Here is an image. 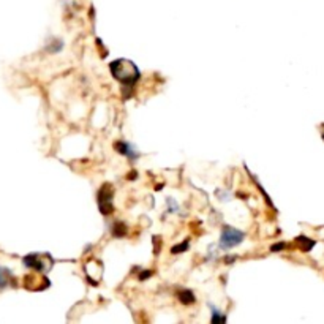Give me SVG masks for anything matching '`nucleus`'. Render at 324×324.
Here are the masks:
<instances>
[{
    "instance_id": "423d86ee",
    "label": "nucleus",
    "mask_w": 324,
    "mask_h": 324,
    "mask_svg": "<svg viewBox=\"0 0 324 324\" xmlns=\"http://www.w3.org/2000/svg\"><path fill=\"white\" fill-rule=\"evenodd\" d=\"M296 244H299L301 250H304V252H310V250L315 247L316 242L312 240V239H309L307 236H299V237L296 239Z\"/></svg>"
},
{
    "instance_id": "9b49d317",
    "label": "nucleus",
    "mask_w": 324,
    "mask_h": 324,
    "mask_svg": "<svg viewBox=\"0 0 324 324\" xmlns=\"http://www.w3.org/2000/svg\"><path fill=\"white\" fill-rule=\"evenodd\" d=\"M322 139H324V133H322Z\"/></svg>"
},
{
    "instance_id": "39448f33",
    "label": "nucleus",
    "mask_w": 324,
    "mask_h": 324,
    "mask_svg": "<svg viewBox=\"0 0 324 324\" xmlns=\"http://www.w3.org/2000/svg\"><path fill=\"white\" fill-rule=\"evenodd\" d=\"M116 151L120 152L122 155L128 157V158H132V160H135L138 157L136 149L133 147L132 144H128V142H122V141L120 142H116Z\"/></svg>"
},
{
    "instance_id": "6e6552de",
    "label": "nucleus",
    "mask_w": 324,
    "mask_h": 324,
    "mask_svg": "<svg viewBox=\"0 0 324 324\" xmlns=\"http://www.w3.org/2000/svg\"><path fill=\"white\" fill-rule=\"evenodd\" d=\"M112 233H114V236H116V237H122V236L125 234V228H123V225L117 221L114 228H112Z\"/></svg>"
},
{
    "instance_id": "9d476101",
    "label": "nucleus",
    "mask_w": 324,
    "mask_h": 324,
    "mask_svg": "<svg viewBox=\"0 0 324 324\" xmlns=\"http://www.w3.org/2000/svg\"><path fill=\"white\" fill-rule=\"evenodd\" d=\"M283 247H286L285 242H282V244H277V245H272V252H279V250H283Z\"/></svg>"
},
{
    "instance_id": "f03ea898",
    "label": "nucleus",
    "mask_w": 324,
    "mask_h": 324,
    "mask_svg": "<svg viewBox=\"0 0 324 324\" xmlns=\"http://www.w3.org/2000/svg\"><path fill=\"white\" fill-rule=\"evenodd\" d=\"M242 240H244V233L231 228V226H225L221 231V237H220V248H223V250L231 248V247L240 244Z\"/></svg>"
},
{
    "instance_id": "0eeeda50",
    "label": "nucleus",
    "mask_w": 324,
    "mask_h": 324,
    "mask_svg": "<svg viewBox=\"0 0 324 324\" xmlns=\"http://www.w3.org/2000/svg\"><path fill=\"white\" fill-rule=\"evenodd\" d=\"M177 297H179V301H181L182 304H187V305H190V304L194 302V294L191 293V291H188V289L181 291V293L177 294Z\"/></svg>"
},
{
    "instance_id": "1a4fd4ad",
    "label": "nucleus",
    "mask_w": 324,
    "mask_h": 324,
    "mask_svg": "<svg viewBox=\"0 0 324 324\" xmlns=\"http://www.w3.org/2000/svg\"><path fill=\"white\" fill-rule=\"evenodd\" d=\"M185 250H188V242H184V244H181V245L172 247V253H182Z\"/></svg>"
},
{
    "instance_id": "20e7f679",
    "label": "nucleus",
    "mask_w": 324,
    "mask_h": 324,
    "mask_svg": "<svg viewBox=\"0 0 324 324\" xmlns=\"http://www.w3.org/2000/svg\"><path fill=\"white\" fill-rule=\"evenodd\" d=\"M41 258H43V255H29V256L24 258V263H26V266L35 269V270H46V269H49L53 266V261L46 263V261H41Z\"/></svg>"
},
{
    "instance_id": "f257e3e1",
    "label": "nucleus",
    "mask_w": 324,
    "mask_h": 324,
    "mask_svg": "<svg viewBox=\"0 0 324 324\" xmlns=\"http://www.w3.org/2000/svg\"><path fill=\"white\" fill-rule=\"evenodd\" d=\"M109 70L123 86H133L139 78V70L136 65L125 59H119L116 62H112L109 65Z\"/></svg>"
},
{
    "instance_id": "7ed1b4c3",
    "label": "nucleus",
    "mask_w": 324,
    "mask_h": 324,
    "mask_svg": "<svg viewBox=\"0 0 324 324\" xmlns=\"http://www.w3.org/2000/svg\"><path fill=\"white\" fill-rule=\"evenodd\" d=\"M98 206L102 214L108 215L109 212H112V190L109 188V185H105L100 193H98Z\"/></svg>"
}]
</instances>
